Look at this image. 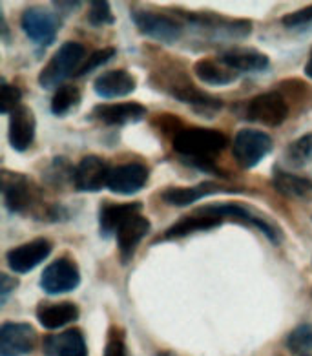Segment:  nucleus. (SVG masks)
<instances>
[{"mask_svg":"<svg viewBox=\"0 0 312 356\" xmlns=\"http://www.w3.org/2000/svg\"><path fill=\"white\" fill-rule=\"evenodd\" d=\"M223 221L224 220L217 214L214 205L199 207L188 216H185L183 220L168 227L165 234H163V239H179L195 234V232H201V230H212L215 227H220Z\"/></svg>","mask_w":312,"mask_h":356,"instance_id":"nucleus-13","label":"nucleus"},{"mask_svg":"<svg viewBox=\"0 0 312 356\" xmlns=\"http://www.w3.org/2000/svg\"><path fill=\"white\" fill-rule=\"evenodd\" d=\"M272 137L267 132L243 128L236 134L234 141H232V156L239 163V166L254 168L272 152Z\"/></svg>","mask_w":312,"mask_h":356,"instance_id":"nucleus-4","label":"nucleus"},{"mask_svg":"<svg viewBox=\"0 0 312 356\" xmlns=\"http://www.w3.org/2000/svg\"><path fill=\"white\" fill-rule=\"evenodd\" d=\"M20 103H22V92H20L19 86L10 84L6 79H2V84H0V112L4 115H11L17 108L22 106Z\"/></svg>","mask_w":312,"mask_h":356,"instance_id":"nucleus-29","label":"nucleus"},{"mask_svg":"<svg viewBox=\"0 0 312 356\" xmlns=\"http://www.w3.org/2000/svg\"><path fill=\"white\" fill-rule=\"evenodd\" d=\"M20 26L30 37V40L42 48L54 44L60 30L59 19L54 13L39 10V8H28L20 17Z\"/></svg>","mask_w":312,"mask_h":356,"instance_id":"nucleus-9","label":"nucleus"},{"mask_svg":"<svg viewBox=\"0 0 312 356\" xmlns=\"http://www.w3.org/2000/svg\"><path fill=\"white\" fill-rule=\"evenodd\" d=\"M281 22L287 26V28H297V26L309 24V22H312V6H307V8H303V10L288 13V15L283 17Z\"/></svg>","mask_w":312,"mask_h":356,"instance_id":"nucleus-33","label":"nucleus"},{"mask_svg":"<svg viewBox=\"0 0 312 356\" xmlns=\"http://www.w3.org/2000/svg\"><path fill=\"white\" fill-rule=\"evenodd\" d=\"M103 356H130L126 340H124V332L119 327H112L108 332V341Z\"/></svg>","mask_w":312,"mask_h":356,"instance_id":"nucleus-32","label":"nucleus"},{"mask_svg":"<svg viewBox=\"0 0 312 356\" xmlns=\"http://www.w3.org/2000/svg\"><path fill=\"white\" fill-rule=\"evenodd\" d=\"M112 166L99 156H86L74 168V185L79 192H101L108 188Z\"/></svg>","mask_w":312,"mask_h":356,"instance_id":"nucleus-12","label":"nucleus"},{"mask_svg":"<svg viewBox=\"0 0 312 356\" xmlns=\"http://www.w3.org/2000/svg\"><path fill=\"white\" fill-rule=\"evenodd\" d=\"M137 81L126 70H110L99 75L93 83V90L99 97L103 99H115L126 97L132 92H136Z\"/></svg>","mask_w":312,"mask_h":356,"instance_id":"nucleus-21","label":"nucleus"},{"mask_svg":"<svg viewBox=\"0 0 312 356\" xmlns=\"http://www.w3.org/2000/svg\"><path fill=\"white\" fill-rule=\"evenodd\" d=\"M35 128H37V121L31 112V108L19 106L15 112L10 115V145L13 150L26 152L33 145L35 139Z\"/></svg>","mask_w":312,"mask_h":356,"instance_id":"nucleus-20","label":"nucleus"},{"mask_svg":"<svg viewBox=\"0 0 312 356\" xmlns=\"http://www.w3.org/2000/svg\"><path fill=\"white\" fill-rule=\"evenodd\" d=\"M0 282H2V285H0V298H2V303H4L8 296H10V293H13L19 287V280L4 273L0 276Z\"/></svg>","mask_w":312,"mask_h":356,"instance_id":"nucleus-34","label":"nucleus"},{"mask_svg":"<svg viewBox=\"0 0 312 356\" xmlns=\"http://www.w3.org/2000/svg\"><path fill=\"white\" fill-rule=\"evenodd\" d=\"M159 90L170 93L172 97H176L181 103L190 104V106L197 108V110H205V112H215L221 110L223 103L220 97L210 95V93L203 92V90L195 88L192 81L185 77L183 74L170 75V77H161L159 79Z\"/></svg>","mask_w":312,"mask_h":356,"instance_id":"nucleus-5","label":"nucleus"},{"mask_svg":"<svg viewBox=\"0 0 312 356\" xmlns=\"http://www.w3.org/2000/svg\"><path fill=\"white\" fill-rule=\"evenodd\" d=\"M54 250V243L46 238L31 239L28 243H22L15 249L8 250L6 259H8V267L17 274H26L33 270L37 265H40L48 258Z\"/></svg>","mask_w":312,"mask_h":356,"instance_id":"nucleus-10","label":"nucleus"},{"mask_svg":"<svg viewBox=\"0 0 312 356\" xmlns=\"http://www.w3.org/2000/svg\"><path fill=\"white\" fill-rule=\"evenodd\" d=\"M81 311L75 303L72 302H42L37 307V320L44 329H60V327L68 325V323H74L79 318Z\"/></svg>","mask_w":312,"mask_h":356,"instance_id":"nucleus-22","label":"nucleus"},{"mask_svg":"<svg viewBox=\"0 0 312 356\" xmlns=\"http://www.w3.org/2000/svg\"><path fill=\"white\" fill-rule=\"evenodd\" d=\"M84 59H86V49L83 44L79 42H64L55 55L49 59V63L46 64L44 70L40 72L39 75V84L44 90L57 88L59 84H63L64 81L72 75H77V72L83 66ZM60 88V86H59Z\"/></svg>","mask_w":312,"mask_h":356,"instance_id":"nucleus-2","label":"nucleus"},{"mask_svg":"<svg viewBox=\"0 0 312 356\" xmlns=\"http://www.w3.org/2000/svg\"><path fill=\"white\" fill-rule=\"evenodd\" d=\"M2 195L11 214H26L39 203V194L30 179L17 172H2Z\"/></svg>","mask_w":312,"mask_h":356,"instance_id":"nucleus-6","label":"nucleus"},{"mask_svg":"<svg viewBox=\"0 0 312 356\" xmlns=\"http://www.w3.org/2000/svg\"><path fill=\"white\" fill-rule=\"evenodd\" d=\"M81 283V270L74 259L59 258L51 261L40 276V287L51 296L72 293Z\"/></svg>","mask_w":312,"mask_h":356,"instance_id":"nucleus-8","label":"nucleus"},{"mask_svg":"<svg viewBox=\"0 0 312 356\" xmlns=\"http://www.w3.org/2000/svg\"><path fill=\"white\" fill-rule=\"evenodd\" d=\"M288 351L294 355H303V353L312 351V322L302 323L296 329L288 332L287 337Z\"/></svg>","mask_w":312,"mask_h":356,"instance_id":"nucleus-28","label":"nucleus"},{"mask_svg":"<svg viewBox=\"0 0 312 356\" xmlns=\"http://www.w3.org/2000/svg\"><path fill=\"white\" fill-rule=\"evenodd\" d=\"M194 74L199 79L201 83L214 84V86H227V84L234 83L238 79V72L229 68L227 64L221 63L220 59H201L194 64Z\"/></svg>","mask_w":312,"mask_h":356,"instance_id":"nucleus-25","label":"nucleus"},{"mask_svg":"<svg viewBox=\"0 0 312 356\" xmlns=\"http://www.w3.org/2000/svg\"><path fill=\"white\" fill-rule=\"evenodd\" d=\"M223 64L232 68L238 74L245 72H263L270 66V59L263 51L256 48H247V46H234V48L227 49L217 57Z\"/></svg>","mask_w":312,"mask_h":356,"instance_id":"nucleus-18","label":"nucleus"},{"mask_svg":"<svg viewBox=\"0 0 312 356\" xmlns=\"http://www.w3.org/2000/svg\"><path fill=\"white\" fill-rule=\"evenodd\" d=\"M88 22L93 28H101V26H112L115 22V17L112 13L110 2L106 0H97L92 2L88 10Z\"/></svg>","mask_w":312,"mask_h":356,"instance_id":"nucleus-30","label":"nucleus"},{"mask_svg":"<svg viewBox=\"0 0 312 356\" xmlns=\"http://www.w3.org/2000/svg\"><path fill=\"white\" fill-rule=\"evenodd\" d=\"M150 177V170L141 163H126L113 166L108 177V191L113 194L132 195L145 188Z\"/></svg>","mask_w":312,"mask_h":356,"instance_id":"nucleus-14","label":"nucleus"},{"mask_svg":"<svg viewBox=\"0 0 312 356\" xmlns=\"http://www.w3.org/2000/svg\"><path fill=\"white\" fill-rule=\"evenodd\" d=\"M117 54V49L115 48H103V49H97V51H93V54L88 55V59L84 60L81 70L77 72V77H83V75H88L92 74L93 70L101 68L103 64H106L108 60H112Z\"/></svg>","mask_w":312,"mask_h":356,"instance_id":"nucleus-31","label":"nucleus"},{"mask_svg":"<svg viewBox=\"0 0 312 356\" xmlns=\"http://www.w3.org/2000/svg\"><path fill=\"white\" fill-rule=\"evenodd\" d=\"M79 101H81V92H79L77 86H74V84H64V86L57 88L54 99H51V112L57 118H63L72 108L77 106Z\"/></svg>","mask_w":312,"mask_h":356,"instance_id":"nucleus-26","label":"nucleus"},{"mask_svg":"<svg viewBox=\"0 0 312 356\" xmlns=\"http://www.w3.org/2000/svg\"><path fill=\"white\" fill-rule=\"evenodd\" d=\"M42 351L46 356H88V346L81 329H68L46 337Z\"/></svg>","mask_w":312,"mask_h":356,"instance_id":"nucleus-19","label":"nucleus"},{"mask_svg":"<svg viewBox=\"0 0 312 356\" xmlns=\"http://www.w3.org/2000/svg\"><path fill=\"white\" fill-rule=\"evenodd\" d=\"M142 210L141 203H104L99 212V229L101 236L110 238L115 236L117 229L133 214Z\"/></svg>","mask_w":312,"mask_h":356,"instance_id":"nucleus-23","label":"nucleus"},{"mask_svg":"<svg viewBox=\"0 0 312 356\" xmlns=\"http://www.w3.org/2000/svg\"><path fill=\"white\" fill-rule=\"evenodd\" d=\"M37 346V332L30 323L6 322L0 327V356H26Z\"/></svg>","mask_w":312,"mask_h":356,"instance_id":"nucleus-11","label":"nucleus"},{"mask_svg":"<svg viewBox=\"0 0 312 356\" xmlns=\"http://www.w3.org/2000/svg\"><path fill=\"white\" fill-rule=\"evenodd\" d=\"M130 17L142 35L159 40L163 44H174L183 37V31H185L179 20L168 13H159V11L151 10H132Z\"/></svg>","mask_w":312,"mask_h":356,"instance_id":"nucleus-3","label":"nucleus"},{"mask_svg":"<svg viewBox=\"0 0 312 356\" xmlns=\"http://www.w3.org/2000/svg\"><path fill=\"white\" fill-rule=\"evenodd\" d=\"M150 220H148L147 216H142L141 212L130 216V218L119 227L117 232H115V238H117V247L122 264H128V261L133 258V254H136L139 243H141L142 239H145V236L150 232Z\"/></svg>","mask_w":312,"mask_h":356,"instance_id":"nucleus-15","label":"nucleus"},{"mask_svg":"<svg viewBox=\"0 0 312 356\" xmlns=\"http://www.w3.org/2000/svg\"><path fill=\"white\" fill-rule=\"evenodd\" d=\"M229 143V137L220 130L188 127L181 128L174 136L172 147L186 161H197V159H214L215 154L223 152Z\"/></svg>","mask_w":312,"mask_h":356,"instance_id":"nucleus-1","label":"nucleus"},{"mask_svg":"<svg viewBox=\"0 0 312 356\" xmlns=\"http://www.w3.org/2000/svg\"><path fill=\"white\" fill-rule=\"evenodd\" d=\"M288 118V104L281 93L265 92L250 99L247 106V119L263 127L278 128Z\"/></svg>","mask_w":312,"mask_h":356,"instance_id":"nucleus-7","label":"nucleus"},{"mask_svg":"<svg viewBox=\"0 0 312 356\" xmlns=\"http://www.w3.org/2000/svg\"><path fill=\"white\" fill-rule=\"evenodd\" d=\"M285 157L293 166H305L312 161V134L293 141L285 150Z\"/></svg>","mask_w":312,"mask_h":356,"instance_id":"nucleus-27","label":"nucleus"},{"mask_svg":"<svg viewBox=\"0 0 312 356\" xmlns=\"http://www.w3.org/2000/svg\"><path fill=\"white\" fill-rule=\"evenodd\" d=\"M157 356H176V355H172V353H161V355H157Z\"/></svg>","mask_w":312,"mask_h":356,"instance_id":"nucleus-36","label":"nucleus"},{"mask_svg":"<svg viewBox=\"0 0 312 356\" xmlns=\"http://www.w3.org/2000/svg\"><path fill=\"white\" fill-rule=\"evenodd\" d=\"M272 185L276 192L288 200L312 201V181L309 177L296 176L276 166L272 174Z\"/></svg>","mask_w":312,"mask_h":356,"instance_id":"nucleus-24","label":"nucleus"},{"mask_svg":"<svg viewBox=\"0 0 312 356\" xmlns=\"http://www.w3.org/2000/svg\"><path fill=\"white\" fill-rule=\"evenodd\" d=\"M221 192H241L236 186H223L220 183H199L195 186H170L166 191L161 192V200L166 205L170 207H188L195 201H199L201 197L212 194H221Z\"/></svg>","mask_w":312,"mask_h":356,"instance_id":"nucleus-16","label":"nucleus"},{"mask_svg":"<svg viewBox=\"0 0 312 356\" xmlns=\"http://www.w3.org/2000/svg\"><path fill=\"white\" fill-rule=\"evenodd\" d=\"M93 118L99 119L110 127H124L139 122L147 118L148 110L139 103H112V104H97L92 110Z\"/></svg>","mask_w":312,"mask_h":356,"instance_id":"nucleus-17","label":"nucleus"},{"mask_svg":"<svg viewBox=\"0 0 312 356\" xmlns=\"http://www.w3.org/2000/svg\"><path fill=\"white\" fill-rule=\"evenodd\" d=\"M305 75H307L309 79H312V51H311V57H309L307 64H305Z\"/></svg>","mask_w":312,"mask_h":356,"instance_id":"nucleus-35","label":"nucleus"}]
</instances>
